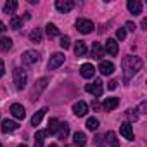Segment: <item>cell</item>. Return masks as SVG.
I'll return each mask as SVG.
<instances>
[{
    "label": "cell",
    "mask_w": 147,
    "mask_h": 147,
    "mask_svg": "<svg viewBox=\"0 0 147 147\" xmlns=\"http://www.w3.org/2000/svg\"><path fill=\"white\" fill-rule=\"evenodd\" d=\"M144 62L140 57L137 55H125L121 61V67H123V82H130L137 73L142 69Z\"/></svg>",
    "instance_id": "cell-1"
},
{
    "label": "cell",
    "mask_w": 147,
    "mask_h": 147,
    "mask_svg": "<svg viewBox=\"0 0 147 147\" xmlns=\"http://www.w3.org/2000/svg\"><path fill=\"white\" fill-rule=\"evenodd\" d=\"M12 78H14V85L18 90H23L28 83V75H26V71L23 67H14L12 71Z\"/></svg>",
    "instance_id": "cell-2"
},
{
    "label": "cell",
    "mask_w": 147,
    "mask_h": 147,
    "mask_svg": "<svg viewBox=\"0 0 147 147\" xmlns=\"http://www.w3.org/2000/svg\"><path fill=\"white\" fill-rule=\"evenodd\" d=\"M85 90L88 92V94H92L94 97H100L102 95V90H104V85H102V80H94V83H87V87H85Z\"/></svg>",
    "instance_id": "cell-3"
},
{
    "label": "cell",
    "mask_w": 147,
    "mask_h": 147,
    "mask_svg": "<svg viewBox=\"0 0 147 147\" xmlns=\"http://www.w3.org/2000/svg\"><path fill=\"white\" fill-rule=\"evenodd\" d=\"M94 28H95V24H94L90 19H78V21H76V30H78L80 33H83V35L92 33Z\"/></svg>",
    "instance_id": "cell-4"
},
{
    "label": "cell",
    "mask_w": 147,
    "mask_h": 147,
    "mask_svg": "<svg viewBox=\"0 0 147 147\" xmlns=\"http://www.w3.org/2000/svg\"><path fill=\"white\" fill-rule=\"evenodd\" d=\"M21 59H23V64L24 66H33V64H36L40 61V54L35 52V50H26Z\"/></svg>",
    "instance_id": "cell-5"
},
{
    "label": "cell",
    "mask_w": 147,
    "mask_h": 147,
    "mask_svg": "<svg viewBox=\"0 0 147 147\" xmlns=\"http://www.w3.org/2000/svg\"><path fill=\"white\" fill-rule=\"evenodd\" d=\"M64 61H66V55L64 54H61V52L52 54L50 59H49V69H57L61 64H64Z\"/></svg>",
    "instance_id": "cell-6"
},
{
    "label": "cell",
    "mask_w": 147,
    "mask_h": 147,
    "mask_svg": "<svg viewBox=\"0 0 147 147\" xmlns=\"http://www.w3.org/2000/svg\"><path fill=\"white\" fill-rule=\"evenodd\" d=\"M55 9H57L59 12L66 14V12H69L71 9H75V2H73V0H57V2H55Z\"/></svg>",
    "instance_id": "cell-7"
},
{
    "label": "cell",
    "mask_w": 147,
    "mask_h": 147,
    "mask_svg": "<svg viewBox=\"0 0 147 147\" xmlns=\"http://www.w3.org/2000/svg\"><path fill=\"white\" fill-rule=\"evenodd\" d=\"M80 73H82V76H83V78L90 80V78H94V75H95V67H94L92 62H85V64H82Z\"/></svg>",
    "instance_id": "cell-8"
},
{
    "label": "cell",
    "mask_w": 147,
    "mask_h": 147,
    "mask_svg": "<svg viewBox=\"0 0 147 147\" xmlns=\"http://www.w3.org/2000/svg\"><path fill=\"white\" fill-rule=\"evenodd\" d=\"M99 71L102 73L104 76H111L113 73H114V64L111 61H100L99 64Z\"/></svg>",
    "instance_id": "cell-9"
},
{
    "label": "cell",
    "mask_w": 147,
    "mask_h": 147,
    "mask_svg": "<svg viewBox=\"0 0 147 147\" xmlns=\"http://www.w3.org/2000/svg\"><path fill=\"white\" fill-rule=\"evenodd\" d=\"M73 113H75L78 118L85 116V114L88 113V104H87V102H83V100H78L75 106H73Z\"/></svg>",
    "instance_id": "cell-10"
},
{
    "label": "cell",
    "mask_w": 147,
    "mask_h": 147,
    "mask_svg": "<svg viewBox=\"0 0 147 147\" xmlns=\"http://www.w3.org/2000/svg\"><path fill=\"white\" fill-rule=\"evenodd\" d=\"M126 7H128V11H130L133 16L142 14V2H140V0H128Z\"/></svg>",
    "instance_id": "cell-11"
},
{
    "label": "cell",
    "mask_w": 147,
    "mask_h": 147,
    "mask_svg": "<svg viewBox=\"0 0 147 147\" xmlns=\"http://www.w3.org/2000/svg\"><path fill=\"white\" fill-rule=\"evenodd\" d=\"M47 83H49V80H47V78H42V80H38V82H36V85L33 87V94H31V99H33V100H35V99H38L40 92L47 87Z\"/></svg>",
    "instance_id": "cell-12"
},
{
    "label": "cell",
    "mask_w": 147,
    "mask_h": 147,
    "mask_svg": "<svg viewBox=\"0 0 147 147\" xmlns=\"http://www.w3.org/2000/svg\"><path fill=\"white\" fill-rule=\"evenodd\" d=\"M119 133H121L126 140H133V138H135V135H133V128H131L130 123H123V125L119 126Z\"/></svg>",
    "instance_id": "cell-13"
},
{
    "label": "cell",
    "mask_w": 147,
    "mask_h": 147,
    "mask_svg": "<svg viewBox=\"0 0 147 147\" xmlns=\"http://www.w3.org/2000/svg\"><path fill=\"white\" fill-rule=\"evenodd\" d=\"M119 106V99L118 97H107L106 100H104V104H102V109L104 111H113V109H116Z\"/></svg>",
    "instance_id": "cell-14"
},
{
    "label": "cell",
    "mask_w": 147,
    "mask_h": 147,
    "mask_svg": "<svg viewBox=\"0 0 147 147\" xmlns=\"http://www.w3.org/2000/svg\"><path fill=\"white\" fill-rule=\"evenodd\" d=\"M11 113H12V116L16 119H24V116H26V111H24V107L21 104H12L11 106Z\"/></svg>",
    "instance_id": "cell-15"
},
{
    "label": "cell",
    "mask_w": 147,
    "mask_h": 147,
    "mask_svg": "<svg viewBox=\"0 0 147 147\" xmlns=\"http://www.w3.org/2000/svg\"><path fill=\"white\" fill-rule=\"evenodd\" d=\"M118 42L116 40H113V38H109L107 42H106V49H104V52H107L109 55H118Z\"/></svg>",
    "instance_id": "cell-16"
},
{
    "label": "cell",
    "mask_w": 147,
    "mask_h": 147,
    "mask_svg": "<svg viewBox=\"0 0 147 147\" xmlns=\"http://www.w3.org/2000/svg\"><path fill=\"white\" fill-rule=\"evenodd\" d=\"M90 54H92L94 59H102V55H104V49H102V45H100L99 42H94V43H92V50H90Z\"/></svg>",
    "instance_id": "cell-17"
},
{
    "label": "cell",
    "mask_w": 147,
    "mask_h": 147,
    "mask_svg": "<svg viewBox=\"0 0 147 147\" xmlns=\"http://www.w3.org/2000/svg\"><path fill=\"white\" fill-rule=\"evenodd\" d=\"M73 144H75L76 147H83L87 144V135L83 131H76L75 135H73Z\"/></svg>",
    "instance_id": "cell-18"
},
{
    "label": "cell",
    "mask_w": 147,
    "mask_h": 147,
    "mask_svg": "<svg viewBox=\"0 0 147 147\" xmlns=\"http://www.w3.org/2000/svg\"><path fill=\"white\" fill-rule=\"evenodd\" d=\"M47 111H49L47 107H42L40 111H36V113L33 114V118H31V125H33V126H38V125L42 123V119H43V116H45Z\"/></svg>",
    "instance_id": "cell-19"
},
{
    "label": "cell",
    "mask_w": 147,
    "mask_h": 147,
    "mask_svg": "<svg viewBox=\"0 0 147 147\" xmlns=\"http://www.w3.org/2000/svg\"><path fill=\"white\" fill-rule=\"evenodd\" d=\"M19 125L12 119H4L2 121V133H9V131H14Z\"/></svg>",
    "instance_id": "cell-20"
},
{
    "label": "cell",
    "mask_w": 147,
    "mask_h": 147,
    "mask_svg": "<svg viewBox=\"0 0 147 147\" xmlns=\"http://www.w3.org/2000/svg\"><path fill=\"white\" fill-rule=\"evenodd\" d=\"M87 52H88V50H87L85 42H82V40H80V42H76V45H75V54H76L78 57H85V55H87Z\"/></svg>",
    "instance_id": "cell-21"
},
{
    "label": "cell",
    "mask_w": 147,
    "mask_h": 147,
    "mask_svg": "<svg viewBox=\"0 0 147 147\" xmlns=\"http://www.w3.org/2000/svg\"><path fill=\"white\" fill-rule=\"evenodd\" d=\"M67 135H69V125H67V123H59L57 137H59L61 140H64V138H67Z\"/></svg>",
    "instance_id": "cell-22"
},
{
    "label": "cell",
    "mask_w": 147,
    "mask_h": 147,
    "mask_svg": "<svg viewBox=\"0 0 147 147\" xmlns=\"http://www.w3.org/2000/svg\"><path fill=\"white\" fill-rule=\"evenodd\" d=\"M59 119L57 118H52L50 121H49V128H47V133H50V135H57V130H59Z\"/></svg>",
    "instance_id": "cell-23"
},
{
    "label": "cell",
    "mask_w": 147,
    "mask_h": 147,
    "mask_svg": "<svg viewBox=\"0 0 147 147\" xmlns=\"http://www.w3.org/2000/svg\"><path fill=\"white\" fill-rule=\"evenodd\" d=\"M16 11H18V2H16V0H9V2H5L4 14H14Z\"/></svg>",
    "instance_id": "cell-24"
},
{
    "label": "cell",
    "mask_w": 147,
    "mask_h": 147,
    "mask_svg": "<svg viewBox=\"0 0 147 147\" xmlns=\"http://www.w3.org/2000/svg\"><path fill=\"white\" fill-rule=\"evenodd\" d=\"M12 49V40L7 38V36H2L0 38V50L2 52H9Z\"/></svg>",
    "instance_id": "cell-25"
},
{
    "label": "cell",
    "mask_w": 147,
    "mask_h": 147,
    "mask_svg": "<svg viewBox=\"0 0 147 147\" xmlns=\"http://www.w3.org/2000/svg\"><path fill=\"white\" fill-rule=\"evenodd\" d=\"M45 33H47V36H50V38H55V36H59V28H57L55 24L49 23V24L45 26Z\"/></svg>",
    "instance_id": "cell-26"
},
{
    "label": "cell",
    "mask_w": 147,
    "mask_h": 147,
    "mask_svg": "<svg viewBox=\"0 0 147 147\" xmlns=\"http://www.w3.org/2000/svg\"><path fill=\"white\" fill-rule=\"evenodd\" d=\"M47 130H42V131H36V137H35V147H43V138L47 137Z\"/></svg>",
    "instance_id": "cell-27"
},
{
    "label": "cell",
    "mask_w": 147,
    "mask_h": 147,
    "mask_svg": "<svg viewBox=\"0 0 147 147\" xmlns=\"http://www.w3.org/2000/svg\"><path fill=\"white\" fill-rule=\"evenodd\" d=\"M30 40L33 42V43H40L42 40H43V35H42V31L36 28V30H33L31 33H30Z\"/></svg>",
    "instance_id": "cell-28"
},
{
    "label": "cell",
    "mask_w": 147,
    "mask_h": 147,
    "mask_svg": "<svg viewBox=\"0 0 147 147\" xmlns=\"http://www.w3.org/2000/svg\"><path fill=\"white\" fill-rule=\"evenodd\" d=\"M107 144L111 147H118L119 145V140L116 138V133L114 131H107Z\"/></svg>",
    "instance_id": "cell-29"
},
{
    "label": "cell",
    "mask_w": 147,
    "mask_h": 147,
    "mask_svg": "<svg viewBox=\"0 0 147 147\" xmlns=\"http://www.w3.org/2000/svg\"><path fill=\"white\" fill-rule=\"evenodd\" d=\"M85 125H87V128H88V130H92V131H95V130L99 128V119H97V118H88Z\"/></svg>",
    "instance_id": "cell-30"
},
{
    "label": "cell",
    "mask_w": 147,
    "mask_h": 147,
    "mask_svg": "<svg viewBox=\"0 0 147 147\" xmlns=\"http://www.w3.org/2000/svg\"><path fill=\"white\" fill-rule=\"evenodd\" d=\"M11 28L16 30V31H18L19 28H23V19H21V18H12V19H11Z\"/></svg>",
    "instance_id": "cell-31"
},
{
    "label": "cell",
    "mask_w": 147,
    "mask_h": 147,
    "mask_svg": "<svg viewBox=\"0 0 147 147\" xmlns=\"http://www.w3.org/2000/svg\"><path fill=\"white\" fill-rule=\"evenodd\" d=\"M59 45L66 50V49H69V45H71V40H69V36H62L61 38V42H59Z\"/></svg>",
    "instance_id": "cell-32"
},
{
    "label": "cell",
    "mask_w": 147,
    "mask_h": 147,
    "mask_svg": "<svg viewBox=\"0 0 147 147\" xmlns=\"http://www.w3.org/2000/svg\"><path fill=\"white\" fill-rule=\"evenodd\" d=\"M125 36H126V30H125V28L116 30V38H118V40H121V42H123V40H125Z\"/></svg>",
    "instance_id": "cell-33"
},
{
    "label": "cell",
    "mask_w": 147,
    "mask_h": 147,
    "mask_svg": "<svg viewBox=\"0 0 147 147\" xmlns=\"http://www.w3.org/2000/svg\"><path fill=\"white\" fill-rule=\"evenodd\" d=\"M145 109H147V102L144 100V102H140V106H138V113H140V114H145V113H147Z\"/></svg>",
    "instance_id": "cell-34"
},
{
    "label": "cell",
    "mask_w": 147,
    "mask_h": 147,
    "mask_svg": "<svg viewBox=\"0 0 147 147\" xmlns=\"http://www.w3.org/2000/svg\"><path fill=\"white\" fill-rule=\"evenodd\" d=\"M126 116H128L130 119H133V121H137V119H138V114H137V113H131V109L126 113Z\"/></svg>",
    "instance_id": "cell-35"
},
{
    "label": "cell",
    "mask_w": 147,
    "mask_h": 147,
    "mask_svg": "<svg viewBox=\"0 0 147 147\" xmlns=\"http://www.w3.org/2000/svg\"><path fill=\"white\" fill-rule=\"evenodd\" d=\"M116 87H118V82H116V80H111V82L107 83V88H109V90H114Z\"/></svg>",
    "instance_id": "cell-36"
},
{
    "label": "cell",
    "mask_w": 147,
    "mask_h": 147,
    "mask_svg": "<svg viewBox=\"0 0 147 147\" xmlns=\"http://www.w3.org/2000/svg\"><path fill=\"white\" fill-rule=\"evenodd\" d=\"M125 28H126V30H130V31H135V28H137V26H135L131 21H128V23L125 24Z\"/></svg>",
    "instance_id": "cell-37"
},
{
    "label": "cell",
    "mask_w": 147,
    "mask_h": 147,
    "mask_svg": "<svg viewBox=\"0 0 147 147\" xmlns=\"http://www.w3.org/2000/svg\"><path fill=\"white\" fill-rule=\"evenodd\" d=\"M4 73H5V66H4V61L0 59V78L4 76Z\"/></svg>",
    "instance_id": "cell-38"
},
{
    "label": "cell",
    "mask_w": 147,
    "mask_h": 147,
    "mask_svg": "<svg viewBox=\"0 0 147 147\" xmlns=\"http://www.w3.org/2000/svg\"><path fill=\"white\" fill-rule=\"evenodd\" d=\"M5 30H7V28H5V24H4V23H2V21H0V33H4V31H5Z\"/></svg>",
    "instance_id": "cell-39"
},
{
    "label": "cell",
    "mask_w": 147,
    "mask_h": 147,
    "mask_svg": "<svg viewBox=\"0 0 147 147\" xmlns=\"http://www.w3.org/2000/svg\"><path fill=\"white\" fill-rule=\"evenodd\" d=\"M92 107H94V109H100V106H99V104H97V102H95V100H94V102H92Z\"/></svg>",
    "instance_id": "cell-40"
},
{
    "label": "cell",
    "mask_w": 147,
    "mask_h": 147,
    "mask_svg": "<svg viewBox=\"0 0 147 147\" xmlns=\"http://www.w3.org/2000/svg\"><path fill=\"white\" fill-rule=\"evenodd\" d=\"M47 147H57V145H55V144H50V145H47Z\"/></svg>",
    "instance_id": "cell-41"
},
{
    "label": "cell",
    "mask_w": 147,
    "mask_h": 147,
    "mask_svg": "<svg viewBox=\"0 0 147 147\" xmlns=\"http://www.w3.org/2000/svg\"><path fill=\"white\" fill-rule=\"evenodd\" d=\"M19 147H26V145H24V144H21V145H19Z\"/></svg>",
    "instance_id": "cell-42"
},
{
    "label": "cell",
    "mask_w": 147,
    "mask_h": 147,
    "mask_svg": "<svg viewBox=\"0 0 147 147\" xmlns=\"http://www.w3.org/2000/svg\"><path fill=\"white\" fill-rule=\"evenodd\" d=\"M0 147H4V145H2V144H0Z\"/></svg>",
    "instance_id": "cell-43"
}]
</instances>
